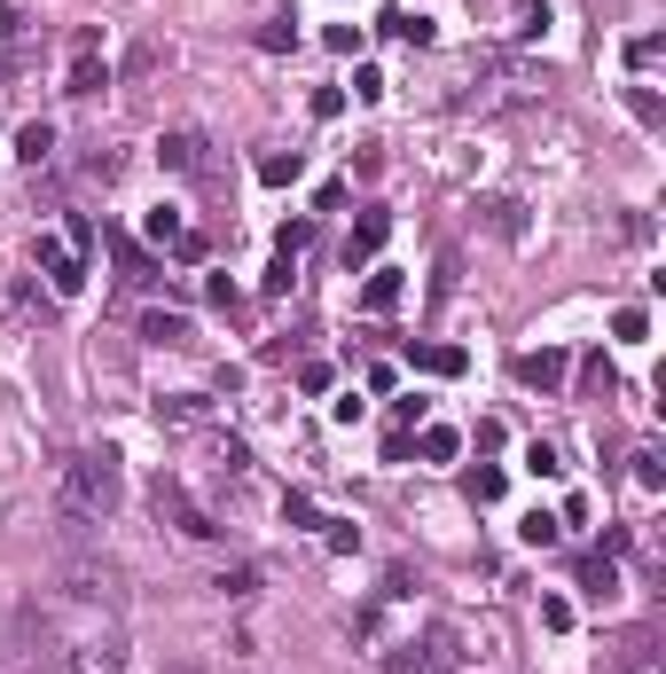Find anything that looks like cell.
Segmentation results:
<instances>
[{
	"label": "cell",
	"instance_id": "cell-13",
	"mask_svg": "<svg viewBox=\"0 0 666 674\" xmlns=\"http://www.w3.org/2000/svg\"><path fill=\"white\" fill-rule=\"evenodd\" d=\"M400 298H408V283H400L392 267H377V275H369V291H361V314H392Z\"/></svg>",
	"mask_w": 666,
	"mask_h": 674
},
{
	"label": "cell",
	"instance_id": "cell-25",
	"mask_svg": "<svg viewBox=\"0 0 666 674\" xmlns=\"http://www.w3.org/2000/svg\"><path fill=\"white\" fill-rule=\"evenodd\" d=\"M635 486H651V494L666 486V455L658 447H635Z\"/></svg>",
	"mask_w": 666,
	"mask_h": 674
},
{
	"label": "cell",
	"instance_id": "cell-17",
	"mask_svg": "<svg viewBox=\"0 0 666 674\" xmlns=\"http://www.w3.org/2000/svg\"><path fill=\"white\" fill-rule=\"evenodd\" d=\"M384 32L408 40V48H432V17H408V9H384Z\"/></svg>",
	"mask_w": 666,
	"mask_h": 674
},
{
	"label": "cell",
	"instance_id": "cell-9",
	"mask_svg": "<svg viewBox=\"0 0 666 674\" xmlns=\"http://www.w3.org/2000/svg\"><path fill=\"white\" fill-rule=\"evenodd\" d=\"M518 377H526L533 392H557V385L572 377V361H564L557 346H541V354H518Z\"/></svg>",
	"mask_w": 666,
	"mask_h": 674
},
{
	"label": "cell",
	"instance_id": "cell-4",
	"mask_svg": "<svg viewBox=\"0 0 666 674\" xmlns=\"http://www.w3.org/2000/svg\"><path fill=\"white\" fill-rule=\"evenodd\" d=\"M63 597L78 604H118V572L103 557H63Z\"/></svg>",
	"mask_w": 666,
	"mask_h": 674
},
{
	"label": "cell",
	"instance_id": "cell-23",
	"mask_svg": "<svg viewBox=\"0 0 666 674\" xmlns=\"http://www.w3.org/2000/svg\"><path fill=\"white\" fill-rule=\"evenodd\" d=\"M212 471H220V478H243V471H252V455H243L235 440H212Z\"/></svg>",
	"mask_w": 666,
	"mask_h": 674
},
{
	"label": "cell",
	"instance_id": "cell-29",
	"mask_svg": "<svg viewBox=\"0 0 666 674\" xmlns=\"http://www.w3.org/2000/svg\"><path fill=\"white\" fill-rule=\"evenodd\" d=\"M526 471H533V478H557L564 463H557V447H549V440H533V447H526Z\"/></svg>",
	"mask_w": 666,
	"mask_h": 674
},
{
	"label": "cell",
	"instance_id": "cell-18",
	"mask_svg": "<svg viewBox=\"0 0 666 674\" xmlns=\"http://www.w3.org/2000/svg\"><path fill=\"white\" fill-rule=\"evenodd\" d=\"M580 588H589L596 604H612V588H620V572H612V557H589L580 565Z\"/></svg>",
	"mask_w": 666,
	"mask_h": 674
},
{
	"label": "cell",
	"instance_id": "cell-2",
	"mask_svg": "<svg viewBox=\"0 0 666 674\" xmlns=\"http://www.w3.org/2000/svg\"><path fill=\"white\" fill-rule=\"evenodd\" d=\"M149 510H157V526H173V534H189V541H220V518L204 510V502L173 478V471H157V486H149Z\"/></svg>",
	"mask_w": 666,
	"mask_h": 674
},
{
	"label": "cell",
	"instance_id": "cell-12",
	"mask_svg": "<svg viewBox=\"0 0 666 674\" xmlns=\"http://www.w3.org/2000/svg\"><path fill=\"white\" fill-rule=\"evenodd\" d=\"M408 361L424 369V377H463V369H471L463 346H408Z\"/></svg>",
	"mask_w": 666,
	"mask_h": 674
},
{
	"label": "cell",
	"instance_id": "cell-6",
	"mask_svg": "<svg viewBox=\"0 0 666 674\" xmlns=\"http://www.w3.org/2000/svg\"><path fill=\"white\" fill-rule=\"evenodd\" d=\"M32 260H40V275H47V291H55V298H78V291H87V260H78V251H63L55 235H40V243H32Z\"/></svg>",
	"mask_w": 666,
	"mask_h": 674
},
{
	"label": "cell",
	"instance_id": "cell-38",
	"mask_svg": "<svg viewBox=\"0 0 666 674\" xmlns=\"http://www.w3.org/2000/svg\"><path fill=\"white\" fill-rule=\"evenodd\" d=\"M165 674H204V666H165Z\"/></svg>",
	"mask_w": 666,
	"mask_h": 674
},
{
	"label": "cell",
	"instance_id": "cell-5",
	"mask_svg": "<svg viewBox=\"0 0 666 674\" xmlns=\"http://www.w3.org/2000/svg\"><path fill=\"white\" fill-rule=\"evenodd\" d=\"M55 659H63V674H126V643L118 635H78Z\"/></svg>",
	"mask_w": 666,
	"mask_h": 674
},
{
	"label": "cell",
	"instance_id": "cell-19",
	"mask_svg": "<svg viewBox=\"0 0 666 674\" xmlns=\"http://www.w3.org/2000/svg\"><path fill=\"white\" fill-rule=\"evenodd\" d=\"M110 251H118V267H126V283H157V260H149V251H134L126 235H110Z\"/></svg>",
	"mask_w": 666,
	"mask_h": 674
},
{
	"label": "cell",
	"instance_id": "cell-20",
	"mask_svg": "<svg viewBox=\"0 0 666 674\" xmlns=\"http://www.w3.org/2000/svg\"><path fill=\"white\" fill-rule=\"evenodd\" d=\"M415 447H424V463H455L463 455V432H447V424H432L424 440H415Z\"/></svg>",
	"mask_w": 666,
	"mask_h": 674
},
{
	"label": "cell",
	"instance_id": "cell-33",
	"mask_svg": "<svg viewBox=\"0 0 666 674\" xmlns=\"http://www.w3.org/2000/svg\"><path fill=\"white\" fill-rule=\"evenodd\" d=\"M627 63H635V71H651V63H658V32H643V40H627Z\"/></svg>",
	"mask_w": 666,
	"mask_h": 674
},
{
	"label": "cell",
	"instance_id": "cell-31",
	"mask_svg": "<svg viewBox=\"0 0 666 674\" xmlns=\"http://www.w3.org/2000/svg\"><path fill=\"white\" fill-rule=\"evenodd\" d=\"M212 588H228V597H252V588H260V572H252V565H235V572H220Z\"/></svg>",
	"mask_w": 666,
	"mask_h": 674
},
{
	"label": "cell",
	"instance_id": "cell-35",
	"mask_svg": "<svg viewBox=\"0 0 666 674\" xmlns=\"http://www.w3.org/2000/svg\"><path fill=\"white\" fill-rule=\"evenodd\" d=\"M149 235L157 243H181V212H149Z\"/></svg>",
	"mask_w": 666,
	"mask_h": 674
},
{
	"label": "cell",
	"instance_id": "cell-16",
	"mask_svg": "<svg viewBox=\"0 0 666 674\" xmlns=\"http://www.w3.org/2000/svg\"><path fill=\"white\" fill-rule=\"evenodd\" d=\"M17 157H24V165H47V157H55V126H47V118H32V126L17 134Z\"/></svg>",
	"mask_w": 666,
	"mask_h": 674
},
{
	"label": "cell",
	"instance_id": "cell-10",
	"mask_svg": "<svg viewBox=\"0 0 666 674\" xmlns=\"http://www.w3.org/2000/svg\"><path fill=\"white\" fill-rule=\"evenodd\" d=\"M384 235H392V220H384V212H361V220H353V243H346V267L377 260V251H384Z\"/></svg>",
	"mask_w": 666,
	"mask_h": 674
},
{
	"label": "cell",
	"instance_id": "cell-14",
	"mask_svg": "<svg viewBox=\"0 0 666 674\" xmlns=\"http://www.w3.org/2000/svg\"><path fill=\"white\" fill-rule=\"evenodd\" d=\"M141 337H149V346H189V314H141Z\"/></svg>",
	"mask_w": 666,
	"mask_h": 674
},
{
	"label": "cell",
	"instance_id": "cell-34",
	"mask_svg": "<svg viewBox=\"0 0 666 674\" xmlns=\"http://www.w3.org/2000/svg\"><path fill=\"white\" fill-rule=\"evenodd\" d=\"M541 628H557V635H564V628H572V604H564V597H541Z\"/></svg>",
	"mask_w": 666,
	"mask_h": 674
},
{
	"label": "cell",
	"instance_id": "cell-26",
	"mask_svg": "<svg viewBox=\"0 0 666 674\" xmlns=\"http://www.w3.org/2000/svg\"><path fill=\"white\" fill-rule=\"evenodd\" d=\"M627 110H635V118H643V126H666V103H658V95H651V87H627Z\"/></svg>",
	"mask_w": 666,
	"mask_h": 674
},
{
	"label": "cell",
	"instance_id": "cell-28",
	"mask_svg": "<svg viewBox=\"0 0 666 674\" xmlns=\"http://www.w3.org/2000/svg\"><path fill=\"white\" fill-rule=\"evenodd\" d=\"M384 674H424V651H415V643H392V651H384Z\"/></svg>",
	"mask_w": 666,
	"mask_h": 674
},
{
	"label": "cell",
	"instance_id": "cell-22",
	"mask_svg": "<svg viewBox=\"0 0 666 674\" xmlns=\"http://www.w3.org/2000/svg\"><path fill=\"white\" fill-rule=\"evenodd\" d=\"M612 385H620V377H612V361H604V354L580 361V392H604V400H612Z\"/></svg>",
	"mask_w": 666,
	"mask_h": 674
},
{
	"label": "cell",
	"instance_id": "cell-11",
	"mask_svg": "<svg viewBox=\"0 0 666 674\" xmlns=\"http://www.w3.org/2000/svg\"><path fill=\"white\" fill-rule=\"evenodd\" d=\"M157 424H212V400L204 392H165L157 400Z\"/></svg>",
	"mask_w": 666,
	"mask_h": 674
},
{
	"label": "cell",
	"instance_id": "cell-1",
	"mask_svg": "<svg viewBox=\"0 0 666 674\" xmlns=\"http://www.w3.org/2000/svg\"><path fill=\"white\" fill-rule=\"evenodd\" d=\"M118 494H126V471H118L110 447H78V455H63V471H55L63 526H103V518L118 510Z\"/></svg>",
	"mask_w": 666,
	"mask_h": 674
},
{
	"label": "cell",
	"instance_id": "cell-21",
	"mask_svg": "<svg viewBox=\"0 0 666 674\" xmlns=\"http://www.w3.org/2000/svg\"><path fill=\"white\" fill-rule=\"evenodd\" d=\"M486 220H494V235H518V228H526V204H518V197H494Z\"/></svg>",
	"mask_w": 666,
	"mask_h": 674
},
{
	"label": "cell",
	"instance_id": "cell-8",
	"mask_svg": "<svg viewBox=\"0 0 666 674\" xmlns=\"http://www.w3.org/2000/svg\"><path fill=\"white\" fill-rule=\"evenodd\" d=\"M415 651H424V674H455V666H463V628H455V620H432Z\"/></svg>",
	"mask_w": 666,
	"mask_h": 674
},
{
	"label": "cell",
	"instance_id": "cell-24",
	"mask_svg": "<svg viewBox=\"0 0 666 674\" xmlns=\"http://www.w3.org/2000/svg\"><path fill=\"white\" fill-rule=\"evenodd\" d=\"M260 48H267V55L298 48V24H290V17H267V24H260Z\"/></svg>",
	"mask_w": 666,
	"mask_h": 674
},
{
	"label": "cell",
	"instance_id": "cell-7",
	"mask_svg": "<svg viewBox=\"0 0 666 674\" xmlns=\"http://www.w3.org/2000/svg\"><path fill=\"white\" fill-rule=\"evenodd\" d=\"M103 87H110L103 40H95V32H78V40H71V78H63V95H103Z\"/></svg>",
	"mask_w": 666,
	"mask_h": 674
},
{
	"label": "cell",
	"instance_id": "cell-37",
	"mask_svg": "<svg viewBox=\"0 0 666 674\" xmlns=\"http://www.w3.org/2000/svg\"><path fill=\"white\" fill-rule=\"evenodd\" d=\"M0 674H24V651H0Z\"/></svg>",
	"mask_w": 666,
	"mask_h": 674
},
{
	"label": "cell",
	"instance_id": "cell-30",
	"mask_svg": "<svg viewBox=\"0 0 666 674\" xmlns=\"http://www.w3.org/2000/svg\"><path fill=\"white\" fill-rule=\"evenodd\" d=\"M518 534H526V541H533V549H549V541H557V534H564V526H557V518H549V510H533V518H526V526H518Z\"/></svg>",
	"mask_w": 666,
	"mask_h": 674
},
{
	"label": "cell",
	"instance_id": "cell-27",
	"mask_svg": "<svg viewBox=\"0 0 666 674\" xmlns=\"http://www.w3.org/2000/svg\"><path fill=\"white\" fill-rule=\"evenodd\" d=\"M510 24H518V40H533V32L549 24V9H541V0H518V9H510Z\"/></svg>",
	"mask_w": 666,
	"mask_h": 674
},
{
	"label": "cell",
	"instance_id": "cell-15",
	"mask_svg": "<svg viewBox=\"0 0 666 674\" xmlns=\"http://www.w3.org/2000/svg\"><path fill=\"white\" fill-rule=\"evenodd\" d=\"M298 173H306V157H298V149H267V157H260V181H267V189H290Z\"/></svg>",
	"mask_w": 666,
	"mask_h": 674
},
{
	"label": "cell",
	"instance_id": "cell-36",
	"mask_svg": "<svg viewBox=\"0 0 666 674\" xmlns=\"http://www.w3.org/2000/svg\"><path fill=\"white\" fill-rule=\"evenodd\" d=\"M471 494L478 502H503V471H471Z\"/></svg>",
	"mask_w": 666,
	"mask_h": 674
},
{
	"label": "cell",
	"instance_id": "cell-3",
	"mask_svg": "<svg viewBox=\"0 0 666 674\" xmlns=\"http://www.w3.org/2000/svg\"><path fill=\"white\" fill-rule=\"evenodd\" d=\"M157 165H165V173H181V181H204L212 173V141L197 126H165L157 134Z\"/></svg>",
	"mask_w": 666,
	"mask_h": 674
},
{
	"label": "cell",
	"instance_id": "cell-32",
	"mask_svg": "<svg viewBox=\"0 0 666 674\" xmlns=\"http://www.w3.org/2000/svg\"><path fill=\"white\" fill-rule=\"evenodd\" d=\"M643 329H651L643 306H620V314H612V337H643Z\"/></svg>",
	"mask_w": 666,
	"mask_h": 674
}]
</instances>
